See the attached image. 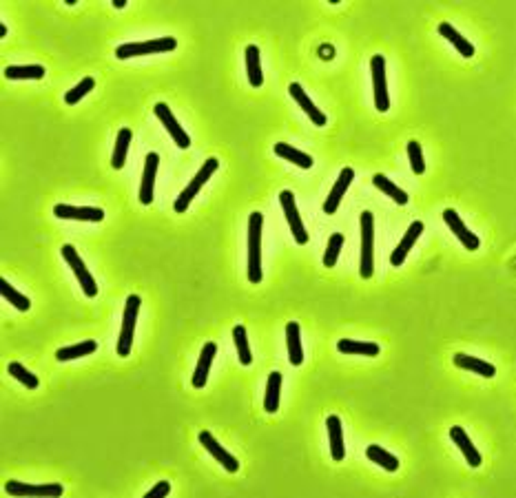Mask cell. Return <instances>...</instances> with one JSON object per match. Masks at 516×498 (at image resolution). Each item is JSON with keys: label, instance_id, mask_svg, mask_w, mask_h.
Segmentation results:
<instances>
[{"label": "cell", "instance_id": "cell-1", "mask_svg": "<svg viewBox=\"0 0 516 498\" xmlns=\"http://www.w3.org/2000/svg\"><path fill=\"white\" fill-rule=\"evenodd\" d=\"M262 228H264V215L259 211L250 213L248 217V282L259 284L262 282Z\"/></svg>", "mask_w": 516, "mask_h": 498}, {"label": "cell", "instance_id": "cell-2", "mask_svg": "<svg viewBox=\"0 0 516 498\" xmlns=\"http://www.w3.org/2000/svg\"><path fill=\"white\" fill-rule=\"evenodd\" d=\"M217 169H219V160H217V158H208V160L202 164V169L193 175V179L186 184V188H184L182 193H179L177 200H175V204H173V209H175L177 215L186 213V209L191 206V202H193L195 198H198V193L204 188V184L213 177V173H215Z\"/></svg>", "mask_w": 516, "mask_h": 498}, {"label": "cell", "instance_id": "cell-3", "mask_svg": "<svg viewBox=\"0 0 516 498\" xmlns=\"http://www.w3.org/2000/svg\"><path fill=\"white\" fill-rule=\"evenodd\" d=\"M142 299L137 295H129L127 303H124L122 312V326H120V339H118V354L129 357L133 348V337H135V326H137V312H140Z\"/></svg>", "mask_w": 516, "mask_h": 498}, {"label": "cell", "instance_id": "cell-4", "mask_svg": "<svg viewBox=\"0 0 516 498\" xmlns=\"http://www.w3.org/2000/svg\"><path fill=\"white\" fill-rule=\"evenodd\" d=\"M177 47V40L171 36L164 38H153V40H144V43H127L120 45L116 49V58L118 60H129V58H137V55H153V53H166L173 51Z\"/></svg>", "mask_w": 516, "mask_h": 498}, {"label": "cell", "instance_id": "cell-5", "mask_svg": "<svg viewBox=\"0 0 516 498\" xmlns=\"http://www.w3.org/2000/svg\"><path fill=\"white\" fill-rule=\"evenodd\" d=\"M359 272L370 279L374 272V215L370 211L361 213V264Z\"/></svg>", "mask_w": 516, "mask_h": 498}, {"label": "cell", "instance_id": "cell-6", "mask_svg": "<svg viewBox=\"0 0 516 498\" xmlns=\"http://www.w3.org/2000/svg\"><path fill=\"white\" fill-rule=\"evenodd\" d=\"M60 253L67 261V266L72 268V272L76 275V279L82 288V293H85L87 297H95L97 295V284L93 279V275L89 272V268L85 266V261H82V257L78 255V251L72 246V244H64L60 248Z\"/></svg>", "mask_w": 516, "mask_h": 498}, {"label": "cell", "instance_id": "cell-7", "mask_svg": "<svg viewBox=\"0 0 516 498\" xmlns=\"http://www.w3.org/2000/svg\"><path fill=\"white\" fill-rule=\"evenodd\" d=\"M5 492L13 498H25V496H36V498H60L64 494V487L60 483H45V485H32V483L22 480H7Z\"/></svg>", "mask_w": 516, "mask_h": 498}, {"label": "cell", "instance_id": "cell-8", "mask_svg": "<svg viewBox=\"0 0 516 498\" xmlns=\"http://www.w3.org/2000/svg\"><path fill=\"white\" fill-rule=\"evenodd\" d=\"M370 74H372V91H374V109L386 113L390 109V95H388V80H386V58L383 55H372L370 60Z\"/></svg>", "mask_w": 516, "mask_h": 498}, {"label": "cell", "instance_id": "cell-9", "mask_svg": "<svg viewBox=\"0 0 516 498\" xmlns=\"http://www.w3.org/2000/svg\"><path fill=\"white\" fill-rule=\"evenodd\" d=\"M280 204H282L284 217H286V221H288L290 233H292V237H295V242H297L299 246L308 244V233H306L304 221H301V217H299L295 195H292L290 191H282V193H280Z\"/></svg>", "mask_w": 516, "mask_h": 498}, {"label": "cell", "instance_id": "cell-10", "mask_svg": "<svg viewBox=\"0 0 516 498\" xmlns=\"http://www.w3.org/2000/svg\"><path fill=\"white\" fill-rule=\"evenodd\" d=\"M153 113H156V118L164 124L166 133H169V135L173 137V144H175L177 148H189V146H191V137H189V133H186L182 127H179V122L175 120V116H173V111L169 109V104L158 102L156 106H153Z\"/></svg>", "mask_w": 516, "mask_h": 498}, {"label": "cell", "instance_id": "cell-11", "mask_svg": "<svg viewBox=\"0 0 516 498\" xmlns=\"http://www.w3.org/2000/svg\"><path fill=\"white\" fill-rule=\"evenodd\" d=\"M443 221H445V224H448V228L456 235V240L463 244L466 251H479V246H481L479 235H474V233L463 224L461 217L456 215L454 209H445V211H443Z\"/></svg>", "mask_w": 516, "mask_h": 498}, {"label": "cell", "instance_id": "cell-12", "mask_svg": "<svg viewBox=\"0 0 516 498\" xmlns=\"http://www.w3.org/2000/svg\"><path fill=\"white\" fill-rule=\"evenodd\" d=\"M198 438H200V443L204 445V450H206L208 454H211L213 459H215V461H217L222 467L226 469V472L235 474L237 469H240V463H237L235 456H233V454H229V452H226V448H222L219 443L215 441V436H213L211 432H208V430H202Z\"/></svg>", "mask_w": 516, "mask_h": 498}, {"label": "cell", "instance_id": "cell-13", "mask_svg": "<svg viewBox=\"0 0 516 498\" xmlns=\"http://www.w3.org/2000/svg\"><path fill=\"white\" fill-rule=\"evenodd\" d=\"M53 215L60 219H78V221H102L104 211L95 206H72V204H55Z\"/></svg>", "mask_w": 516, "mask_h": 498}, {"label": "cell", "instance_id": "cell-14", "mask_svg": "<svg viewBox=\"0 0 516 498\" xmlns=\"http://www.w3.org/2000/svg\"><path fill=\"white\" fill-rule=\"evenodd\" d=\"M421 233H423V221H412V224L408 226V230L403 233V240L397 244V248L393 251V255H390V264H393L395 268H399L403 261H406V257H408V253L412 251V246L416 244V240L421 237Z\"/></svg>", "mask_w": 516, "mask_h": 498}, {"label": "cell", "instance_id": "cell-15", "mask_svg": "<svg viewBox=\"0 0 516 498\" xmlns=\"http://www.w3.org/2000/svg\"><path fill=\"white\" fill-rule=\"evenodd\" d=\"M353 179H355V171L351 169V166H346V169H341V173H339V177H337V182L332 184V191H330L328 200L324 202V213H326V215H334V213H337L339 204H341V200H344V195H346V191L351 188V184H353Z\"/></svg>", "mask_w": 516, "mask_h": 498}, {"label": "cell", "instance_id": "cell-16", "mask_svg": "<svg viewBox=\"0 0 516 498\" xmlns=\"http://www.w3.org/2000/svg\"><path fill=\"white\" fill-rule=\"evenodd\" d=\"M288 91H290V95H292V100L297 102V106L304 111L306 116H308V118L313 120L315 127H326L328 118H326V116L322 113V111H319V109L315 106V102L311 100V95L301 89V85H297V82H292V85L288 87Z\"/></svg>", "mask_w": 516, "mask_h": 498}, {"label": "cell", "instance_id": "cell-17", "mask_svg": "<svg viewBox=\"0 0 516 498\" xmlns=\"http://www.w3.org/2000/svg\"><path fill=\"white\" fill-rule=\"evenodd\" d=\"M217 354V343L215 341H206L204 348L200 352V359H198V366H195V372H193V387H204L206 381H208V372H211V366H213V359Z\"/></svg>", "mask_w": 516, "mask_h": 498}, {"label": "cell", "instance_id": "cell-18", "mask_svg": "<svg viewBox=\"0 0 516 498\" xmlns=\"http://www.w3.org/2000/svg\"><path fill=\"white\" fill-rule=\"evenodd\" d=\"M158 164L160 158L158 153H149L144 162V173H142V184H140V202L149 206L153 202V193H156V175H158Z\"/></svg>", "mask_w": 516, "mask_h": 498}, {"label": "cell", "instance_id": "cell-19", "mask_svg": "<svg viewBox=\"0 0 516 498\" xmlns=\"http://www.w3.org/2000/svg\"><path fill=\"white\" fill-rule=\"evenodd\" d=\"M326 427H328V441H330V454L334 463H341L346 459V445H344V427H341V419L337 414H330L326 419Z\"/></svg>", "mask_w": 516, "mask_h": 498}, {"label": "cell", "instance_id": "cell-20", "mask_svg": "<svg viewBox=\"0 0 516 498\" xmlns=\"http://www.w3.org/2000/svg\"><path fill=\"white\" fill-rule=\"evenodd\" d=\"M450 438L454 441V445H456L459 450H461V454L466 456V461H468V465H470V467H479V465L483 463V459H481L479 450L474 448V443L470 441L468 432L463 430L461 425H454V427H450Z\"/></svg>", "mask_w": 516, "mask_h": 498}, {"label": "cell", "instance_id": "cell-21", "mask_svg": "<svg viewBox=\"0 0 516 498\" xmlns=\"http://www.w3.org/2000/svg\"><path fill=\"white\" fill-rule=\"evenodd\" d=\"M452 361H454L456 368L470 370V372H474V375H481L485 379H492L496 375V368L492 364L483 361V359H479V357H470V354H463V352H456L452 357Z\"/></svg>", "mask_w": 516, "mask_h": 498}, {"label": "cell", "instance_id": "cell-22", "mask_svg": "<svg viewBox=\"0 0 516 498\" xmlns=\"http://www.w3.org/2000/svg\"><path fill=\"white\" fill-rule=\"evenodd\" d=\"M337 350L341 354H351V357H376L381 352V348L372 341H359V339H339L337 341Z\"/></svg>", "mask_w": 516, "mask_h": 498}, {"label": "cell", "instance_id": "cell-23", "mask_svg": "<svg viewBox=\"0 0 516 498\" xmlns=\"http://www.w3.org/2000/svg\"><path fill=\"white\" fill-rule=\"evenodd\" d=\"M244 64H246V76L250 87H262L264 74H262V55L257 45H248L244 51Z\"/></svg>", "mask_w": 516, "mask_h": 498}, {"label": "cell", "instance_id": "cell-24", "mask_svg": "<svg viewBox=\"0 0 516 498\" xmlns=\"http://www.w3.org/2000/svg\"><path fill=\"white\" fill-rule=\"evenodd\" d=\"M286 343H288V357L292 366L304 364V350H301V328L297 321L286 324Z\"/></svg>", "mask_w": 516, "mask_h": 498}, {"label": "cell", "instance_id": "cell-25", "mask_svg": "<svg viewBox=\"0 0 516 498\" xmlns=\"http://www.w3.org/2000/svg\"><path fill=\"white\" fill-rule=\"evenodd\" d=\"M280 396H282V372H271L266 381V394H264V410L269 414H275L280 410Z\"/></svg>", "mask_w": 516, "mask_h": 498}, {"label": "cell", "instance_id": "cell-26", "mask_svg": "<svg viewBox=\"0 0 516 498\" xmlns=\"http://www.w3.org/2000/svg\"><path fill=\"white\" fill-rule=\"evenodd\" d=\"M439 34H441L445 40H448V43H450L459 53L463 55V58H472V55H474V45L470 43V40H466L461 34H459L450 22H441V25H439Z\"/></svg>", "mask_w": 516, "mask_h": 498}, {"label": "cell", "instance_id": "cell-27", "mask_svg": "<svg viewBox=\"0 0 516 498\" xmlns=\"http://www.w3.org/2000/svg\"><path fill=\"white\" fill-rule=\"evenodd\" d=\"M95 350H97V343L93 339H87V341H80V343H74V345H64V348L55 350V359H58L60 364H64V361H74V359H80V357L93 354Z\"/></svg>", "mask_w": 516, "mask_h": 498}, {"label": "cell", "instance_id": "cell-28", "mask_svg": "<svg viewBox=\"0 0 516 498\" xmlns=\"http://www.w3.org/2000/svg\"><path fill=\"white\" fill-rule=\"evenodd\" d=\"M47 69L43 64H11L5 69L7 80H43Z\"/></svg>", "mask_w": 516, "mask_h": 498}, {"label": "cell", "instance_id": "cell-29", "mask_svg": "<svg viewBox=\"0 0 516 498\" xmlns=\"http://www.w3.org/2000/svg\"><path fill=\"white\" fill-rule=\"evenodd\" d=\"M275 153L280 155V158H284L286 162L299 166V169H311V166H313V158L308 153H304V151L290 146L286 142H277L275 144Z\"/></svg>", "mask_w": 516, "mask_h": 498}, {"label": "cell", "instance_id": "cell-30", "mask_svg": "<svg viewBox=\"0 0 516 498\" xmlns=\"http://www.w3.org/2000/svg\"><path fill=\"white\" fill-rule=\"evenodd\" d=\"M372 184L376 186V188H379L381 193H386V195L390 198V200H393V202H397V204H408V193L406 191H403V188H399L395 182H393V179H388L383 173H376V175H372Z\"/></svg>", "mask_w": 516, "mask_h": 498}, {"label": "cell", "instance_id": "cell-31", "mask_svg": "<svg viewBox=\"0 0 516 498\" xmlns=\"http://www.w3.org/2000/svg\"><path fill=\"white\" fill-rule=\"evenodd\" d=\"M133 140V131L131 129H120L118 140H116V148H114V158H111V166L116 171H120L124 164H127V153H129V144Z\"/></svg>", "mask_w": 516, "mask_h": 498}, {"label": "cell", "instance_id": "cell-32", "mask_svg": "<svg viewBox=\"0 0 516 498\" xmlns=\"http://www.w3.org/2000/svg\"><path fill=\"white\" fill-rule=\"evenodd\" d=\"M366 456H368V461L383 467L386 472H397L399 469V459L395 454H390L388 450H383L381 445H368Z\"/></svg>", "mask_w": 516, "mask_h": 498}, {"label": "cell", "instance_id": "cell-33", "mask_svg": "<svg viewBox=\"0 0 516 498\" xmlns=\"http://www.w3.org/2000/svg\"><path fill=\"white\" fill-rule=\"evenodd\" d=\"M0 293H3V299H5V301H9L11 306L16 308V310H20V312H27V310L32 308L29 297L22 295V293H18V290L13 288L7 279H3V277H0Z\"/></svg>", "mask_w": 516, "mask_h": 498}, {"label": "cell", "instance_id": "cell-34", "mask_svg": "<svg viewBox=\"0 0 516 498\" xmlns=\"http://www.w3.org/2000/svg\"><path fill=\"white\" fill-rule=\"evenodd\" d=\"M233 341L237 348V357H240L242 366H250L253 364V357H250V348H248V337H246V328L242 324H237L233 328Z\"/></svg>", "mask_w": 516, "mask_h": 498}, {"label": "cell", "instance_id": "cell-35", "mask_svg": "<svg viewBox=\"0 0 516 498\" xmlns=\"http://www.w3.org/2000/svg\"><path fill=\"white\" fill-rule=\"evenodd\" d=\"M7 372H9V375L13 377V379H16V381H20L25 387H29V390H36V387H38V377L34 375V372H29V370H27L22 364H18V361H11L9 366H7Z\"/></svg>", "mask_w": 516, "mask_h": 498}, {"label": "cell", "instance_id": "cell-36", "mask_svg": "<svg viewBox=\"0 0 516 498\" xmlns=\"http://www.w3.org/2000/svg\"><path fill=\"white\" fill-rule=\"evenodd\" d=\"M344 235L341 233H332L330 240H328V248H326V255H324V266L326 268H334L337 266V259H339V253L344 248Z\"/></svg>", "mask_w": 516, "mask_h": 498}, {"label": "cell", "instance_id": "cell-37", "mask_svg": "<svg viewBox=\"0 0 516 498\" xmlns=\"http://www.w3.org/2000/svg\"><path fill=\"white\" fill-rule=\"evenodd\" d=\"M93 87H95V80H93L91 76L82 78L74 89H69V91L64 93V102H67V104H78L89 91H93Z\"/></svg>", "mask_w": 516, "mask_h": 498}, {"label": "cell", "instance_id": "cell-38", "mask_svg": "<svg viewBox=\"0 0 516 498\" xmlns=\"http://www.w3.org/2000/svg\"><path fill=\"white\" fill-rule=\"evenodd\" d=\"M408 160H410V166L414 175H423L426 171V162H423V151H421V144L416 140H410L408 142Z\"/></svg>", "mask_w": 516, "mask_h": 498}, {"label": "cell", "instance_id": "cell-39", "mask_svg": "<svg viewBox=\"0 0 516 498\" xmlns=\"http://www.w3.org/2000/svg\"><path fill=\"white\" fill-rule=\"evenodd\" d=\"M169 494H171V483L169 480H160L144 496L147 498H164V496H169Z\"/></svg>", "mask_w": 516, "mask_h": 498}, {"label": "cell", "instance_id": "cell-40", "mask_svg": "<svg viewBox=\"0 0 516 498\" xmlns=\"http://www.w3.org/2000/svg\"><path fill=\"white\" fill-rule=\"evenodd\" d=\"M114 7L116 9H124V7H127V0H114Z\"/></svg>", "mask_w": 516, "mask_h": 498}, {"label": "cell", "instance_id": "cell-41", "mask_svg": "<svg viewBox=\"0 0 516 498\" xmlns=\"http://www.w3.org/2000/svg\"><path fill=\"white\" fill-rule=\"evenodd\" d=\"M5 36H7V25L0 22V38H5Z\"/></svg>", "mask_w": 516, "mask_h": 498}]
</instances>
